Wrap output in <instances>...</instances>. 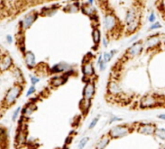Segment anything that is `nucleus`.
<instances>
[{"label": "nucleus", "mask_w": 165, "mask_h": 149, "mask_svg": "<svg viewBox=\"0 0 165 149\" xmlns=\"http://www.w3.org/2000/svg\"><path fill=\"white\" fill-rule=\"evenodd\" d=\"M130 132L129 126L125 125H117L113 126L108 133V135L110 139H119L127 135Z\"/></svg>", "instance_id": "1"}, {"label": "nucleus", "mask_w": 165, "mask_h": 149, "mask_svg": "<svg viewBox=\"0 0 165 149\" xmlns=\"http://www.w3.org/2000/svg\"><path fill=\"white\" fill-rule=\"evenodd\" d=\"M22 90L23 87L20 85H16L11 87L7 93L5 97V103L7 105H12L20 97Z\"/></svg>", "instance_id": "2"}, {"label": "nucleus", "mask_w": 165, "mask_h": 149, "mask_svg": "<svg viewBox=\"0 0 165 149\" xmlns=\"http://www.w3.org/2000/svg\"><path fill=\"white\" fill-rule=\"evenodd\" d=\"M118 24L117 18L112 14H106L103 20V26L104 29L106 32H111L116 28Z\"/></svg>", "instance_id": "3"}, {"label": "nucleus", "mask_w": 165, "mask_h": 149, "mask_svg": "<svg viewBox=\"0 0 165 149\" xmlns=\"http://www.w3.org/2000/svg\"><path fill=\"white\" fill-rule=\"evenodd\" d=\"M160 103V102L156 98L152 95H146L141 99L140 101V107L141 108H151L156 106Z\"/></svg>", "instance_id": "4"}, {"label": "nucleus", "mask_w": 165, "mask_h": 149, "mask_svg": "<svg viewBox=\"0 0 165 149\" xmlns=\"http://www.w3.org/2000/svg\"><path fill=\"white\" fill-rule=\"evenodd\" d=\"M143 49V44L142 42L140 41H138V42H135L130 46V48H128L127 51L126 52V54L130 56V57H135V56H137L142 53V51Z\"/></svg>", "instance_id": "5"}, {"label": "nucleus", "mask_w": 165, "mask_h": 149, "mask_svg": "<svg viewBox=\"0 0 165 149\" xmlns=\"http://www.w3.org/2000/svg\"><path fill=\"white\" fill-rule=\"evenodd\" d=\"M94 94H95V85L93 84V82L88 81L83 90V99L91 100Z\"/></svg>", "instance_id": "6"}, {"label": "nucleus", "mask_w": 165, "mask_h": 149, "mask_svg": "<svg viewBox=\"0 0 165 149\" xmlns=\"http://www.w3.org/2000/svg\"><path fill=\"white\" fill-rule=\"evenodd\" d=\"M37 19V13L31 12L28 13V15H26L23 20L21 21V24H22V28L24 29H28L32 25L35 20Z\"/></svg>", "instance_id": "7"}, {"label": "nucleus", "mask_w": 165, "mask_h": 149, "mask_svg": "<svg viewBox=\"0 0 165 149\" xmlns=\"http://www.w3.org/2000/svg\"><path fill=\"white\" fill-rule=\"evenodd\" d=\"M155 126L151 123L141 124L138 128V132L140 134L146 135H151L154 134L155 130Z\"/></svg>", "instance_id": "8"}, {"label": "nucleus", "mask_w": 165, "mask_h": 149, "mask_svg": "<svg viewBox=\"0 0 165 149\" xmlns=\"http://www.w3.org/2000/svg\"><path fill=\"white\" fill-rule=\"evenodd\" d=\"M81 71L84 76L86 78H90L92 77L94 73H95V69L93 68V63L90 61H85L81 67Z\"/></svg>", "instance_id": "9"}, {"label": "nucleus", "mask_w": 165, "mask_h": 149, "mask_svg": "<svg viewBox=\"0 0 165 149\" xmlns=\"http://www.w3.org/2000/svg\"><path fill=\"white\" fill-rule=\"evenodd\" d=\"M107 90L109 94H112V95H118L123 93L120 86L115 81H111L108 83Z\"/></svg>", "instance_id": "10"}, {"label": "nucleus", "mask_w": 165, "mask_h": 149, "mask_svg": "<svg viewBox=\"0 0 165 149\" xmlns=\"http://www.w3.org/2000/svg\"><path fill=\"white\" fill-rule=\"evenodd\" d=\"M139 20L138 19V14H137V11L136 9L134 8H130L127 11V15H126L125 18V21L127 25L130 24V23H133V22H135V21Z\"/></svg>", "instance_id": "11"}, {"label": "nucleus", "mask_w": 165, "mask_h": 149, "mask_svg": "<svg viewBox=\"0 0 165 149\" xmlns=\"http://www.w3.org/2000/svg\"><path fill=\"white\" fill-rule=\"evenodd\" d=\"M12 65V58L10 55L3 56L2 60L0 61V70L6 71L11 68V66Z\"/></svg>", "instance_id": "12"}, {"label": "nucleus", "mask_w": 165, "mask_h": 149, "mask_svg": "<svg viewBox=\"0 0 165 149\" xmlns=\"http://www.w3.org/2000/svg\"><path fill=\"white\" fill-rule=\"evenodd\" d=\"M24 60H25V63L28 68H33L35 67V56L32 52L28 51L27 53H24Z\"/></svg>", "instance_id": "13"}, {"label": "nucleus", "mask_w": 165, "mask_h": 149, "mask_svg": "<svg viewBox=\"0 0 165 149\" xmlns=\"http://www.w3.org/2000/svg\"><path fill=\"white\" fill-rule=\"evenodd\" d=\"M71 70L70 67L68 64L66 63H59L54 65L53 68H51V72L53 73H66L68 71Z\"/></svg>", "instance_id": "14"}, {"label": "nucleus", "mask_w": 165, "mask_h": 149, "mask_svg": "<svg viewBox=\"0 0 165 149\" xmlns=\"http://www.w3.org/2000/svg\"><path fill=\"white\" fill-rule=\"evenodd\" d=\"M68 79V76L66 74H64L63 76H57L53 78L51 81V86L53 87H59V86H62L66 82Z\"/></svg>", "instance_id": "15"}, {"label": "nucleus", "mask_w": 165, "mask_h": 149, "mask_svg": "<svg viewBox=\"0 0 165 149\" xmlns=\"http://www.w3.org/2000/svg\"><path fill=\"white\" fill-rule=\"evenodd\" d=\"M160 42V35H151L150 37H148L146 41L145 45L148 47V48H154L155 46H157Z\"/></svg>", "instance_id": "16"}, {"label": "nucleus", "mask_w": 165, "mask_h": 149, "mask_svg": "<svg viewBox=\"0 0 165 149\" xmlns=\"http://www.w3.org/2000/svg\"><path fill=\"white\" fill-rule=\"evenodd\" d=\"M110 141V138L108 135H103L100 139V140L98 142V144L96 145V149H105L106 147L109 143Z\"/></svg>", "instance_id": "17"}, {"label": "nucleus", "mask_w": 165, "mask_h": 149, "mask_svg": "<svg viewBox=\"0 0 165 149\" xmlns=\"http://www.w3.org/2000/svg\"><path fill=\"white\" fill-rule=\"evenodd\" d=\"M92 37L93 41L96 46H98L101 42V32L98 28H93L92 32Z\"/></svg>", "instance_id": "18"}, {"label": "nucleus", "mask_w": 165, "mask_h": 149, "mask_svg": "<svg viewBox=\"0 0 165 149\" xmlns=\"http://www.w3.org/2000/svg\"><path fill=\"white\" fill-rule=\"evenodd\" d=\"M81 10H82V12L85 14V15H90V16H91V15H95L94 14V12H95V9L94 8H93V7H91L90 5H84L81 8Z\"/></svg>", "instance_id": "19"}, {"label": "nucleus", "mask_w": 165, "mask_h": 149, "mask_svg": "<svg viewBox=\"0 0 165 149\" xmlns=\"http://www.w3.org/2000/svg\"><path fill=\"white\" fill-rule=\"evenodd\" d=\"M90 101H91V100H85V99H82V100L81 101L80 108L84 113L87 112L89 108H90Z\"/></svg>", "instance_id": "20"}, {"label": "nucleus", "mask_w": 165, "mask_h": 149, "mask_svg": "<svg viewBox=\"0 0 165 149\" xmlns=\"http://www.w3.org/2000/svg\"><path fill=\"white\" fill-rule=\"evenodd\" d=\"M116 52H117V50H111L109 53H105L102 56V60L105 61V63H108L113 58V56H115V53Z\"/></svg>", "instance_id": "21"}, {"label": "nucleus", "mask_w": 165, "mask_h": 149, "mask_svg": "<svg viewBox=\"0 0 165 149\" xmlns=\"http://www.w3.org/2000/svg\"><path fill=\"white\" fill-rule=\"evenodd\" d=\"M154 134L161 140H165V129L164 128H155Z\"/></svg>", "instance_id": "22"}, {"label": "nucleus", "mask_w": 165, "mask_h": 149, "mask_svg": "<svg viewBox=\"0 0 165 149\" xmlns=\"http://www.w3.org/2000/svg\"><path fill=\"white\" fill-rule=\"evenodd\" d=\"M89 140H90V138L87 136L82 138V139L80 140V142H79V144H78V149H84V147H85V145L87 144Z\"/></svg>", "instance_id": "23"}, {"label": "nucleus", "mask_w": 165, "mask_h": 149, "mask_svg": "<svg viewBox=\"0 0 165 149\" xmlns=\"http://www.w3.org/2000/svg\"><path fill=\"white\" fill-rule=\"evenodd\" d=\"M67 9H68L67 11L69 13L78 12V10H79V8H78V7L76 5L75 3H73V4H70V5L68 6Z\"/></svg>", "instance_id": "24"}, {"label": "nucleus", "mask_w": 165, "mask_h": 149, "mask_svg": "<svg viewBox=\"0 0 165 149\" xmlns=\"http://www.w3.org/2000/svg\"><path fill=\"white\" fill-rule=\"evenodd\" d=\"M16 141H17L19 144H23V142L25 141V135H24L23 132H19V134H18L17 136H16Z\"/></svg>", "instance_id": "25"}, {"label": "nucleus", "mask_w": 165, "mask_h": 149, "mask_svg": "<svg viewBox=\"0 0 165 149\" xmlns=\"http://www.w3.org/2000/svg\"><path fill=\"white\" fill-rule=\"evenodd\" d=\"M7 139V132L6 130L3 128H0V143L5 142Z\"/></svg>", "instance_id": "26"}, {"label": "nucleus", "mask_w": 165, "mask_h": 149, "mask_svg": "<svg viewBox=\"0 0 165 149\" xmlns=\"http://www.w3.org/2000/svg\"><path fill=\"white\" fill-rule=\"evenodd\" d=\"M34 110H35V108H32V106H26L25 108H24V110L23 111V113L24 114H26V115H30V114H32Z\"/></svg>", "instance_id": "27"}, {"label": "nucleus", "mask_w": 165, "mask_h": 149, "mask_svg": "<svg viewBox=\"0 0 165 149\" xmlns=\"http://www.w3.org/2000/svg\"><path fill=\"white\" fill-rule=\"evenodd\" d=\"M98 120H99L98 117H96V118H94V119H93L92 121H91V123H90V126H89V129L94 128V127L96 126V125H97V123H98Z\"/></svg>", "instance_id": "28"}, {"label": "nucleus", "mask_w": 165, "mask_h": 149, "mask_svg": "<svg viewBox=\"0 0 165 149\" xmlns=\"http://www.w3.org/2000/svg\"><path fill=\"white\" fill-rule=\"evenodd\" d=\"M20 111H21V107H20V106H19V107H18V108L16 109L15 111H14V113H13V115H12L13 121H15V120L17 119L18 116H19V114H20Z\"/></svg>", "instance_id": "29"}, {"label": "nucleus", "mask_w": 165, "mask_h": 149, "mask_svg": "<svg viewBox=\"0 0 165 149\" xmlns=\"http://www.w3.org/2000/svg\"><path fill=\"white\" fill-rule=\"evenodd\" d=\"M162 28V25L160 24L159 22H155V23H153L151 27L149 28L150 30H155V29H158V28Z\"/></svg>", "instance_id": "30"}, {"label": "nucleus", "mask_w": 165, "mask_h": 149, "mask_svg": "<svg viewBox=\"0 0 165 149\" xmlns=\"http://www.w3.org/2000/svg\"><path fill=\"white\" fill-rule=\"evenodd\" d=\"M35 92V87L34 86H30V88L28 89V92H27V94H26V96L29 97L30 95H32V94H34Z\"/></svg>", "instance_id": "31"}, {"label": "nucleus", "mask_w": 165, "mask_h": 149, "mask_svg": "<svg viewBox=\"0 0 165 149\" xmlns=\"http://www.w3.org/2000/svg\"><path fill=\"white\" fill-rule=\"evenodd\" d=\"M14 75H15V78L17 79H20L23 77L22 73H21V71L19 68H15V71H14Z\"/></svg>", "instance_id": "32"}, {"label": "nucleus", "mask_w": 165, "mask_h": 149, "mask_svg": "<svg viewBox=\"0 0 165 149\" xmlns=\"http://www.w3.org/2000/svg\"><path fill=\"white\" fill-rule=\"evenodd\" d=\"M31 81H32V86H35V85L40 82V78H38L35 76H31Z\"/></svg>", "instance_id": "33"}, {"label": "nucleus", "mask_w": 165, "mask_h": 149, "mask_svg": "<svg viewBox=\"0 0 165 149\" xmlns=\"http://www.w3.org/2000/svg\"><path fill=\"white\" fill-rule=\"evenodd\" d=\"M105 62L103 60H102V61H100V63L98 64V66H99V69H100V71H104L105 69Z\"/></svg>", "instance_id": "34"}, {"label": "nucleus", "mask_w": 165, "mask_h": 149, "mask_svg": "<svg viewBox=\"0 0 165 149\" xmlns=\"http://www.w3.org/2000/svg\"><path fill=\"white\" fill-rule=\"evenodd\" d=\"M148 20H149V22L150 23H155V15L154 14V12L151 13V15H149V18H148Z\"/></svg>", "instance_id": "35"}, {"label": "nucleus", "mask_w": 165, "mask_h": 149, "mask_svg": "<svg viewBox=\"0 0 165 149\" xmlns=\"http://www.w3.org/2000/svg\"><path fill=\"white\" fill-rule=\"evenodd\" d=\"M121 120H122V119H121V118H118V117H113L112 119H110V123H114V122H116V121H121Z\"/></svg>", "instance_id": "36"}, {"label": "nucleus", "mask_w": 165, "mask_h": 149, "mask_svg": "<svg viewBox=\"0 0 165 149\" xmlns=\"http://www.w3.org/2000/svg\"><path fill=\"white\" fill-rule=\"evenodd\" d=\"M102 44H103V46L105 47V48H107L108 46V41L106 40V38H103L102 40Z\"/></svg>", "instance_id": "37"}, {"label": "nucleus", "mask_w": 165, "mask_h": 149, "mask_svg": "<svg viewBox=\"0 0 165 149\" xmlns=\"http://www.w3.org/2000/svg\"><path fill=\"white\" fill-rule=\"evenodd\" d=\"M7 41L9 44L12 43V37L11 36V35H7Z\"/></svg>", "instance_id": "38"}, {"label": "nucleus", "mask_w": 165, "mask_h": 149, "mask_svg": "<svg viewBox=\"0 0 165 149\" xmlns=\"http://www.w3.org/2000/svg\"><path fill=\"white\" fill-rule=\"evenodd\" d=\"M158 117H159V118H160V119H162V120H164V119H165V115H164V114H161V115H158Z\"/></svg>", "instance_id": "39"}, {"label": "nucleus", "mask_w": 165, "mask_h": 149, "mask_svg": "<svg viewBox=\"0 0 165 149\" xmlns=\"http://www.w3.org/2000/svg\"><path fill=\"white\" fill-rule=\"evenodd\" d=\"M93 1H94V0H88V3H89V4H90V6H91L93 3Z\"/></svg>", "instance_id": "40"}]
</instances>
